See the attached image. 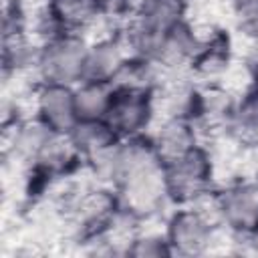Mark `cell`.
I'll use <instances>...</instances> for the list:
<instances>
[{
	"label": "cell",
	"mask_w": 258,
	"mask_h": 258,
	"mask_svg": "<svg viewBox=\"0 0 258 258\" xmlns=\"http://www.w3.org/2000/svg\"><path fill=\"white\" fill-rule=\"evenodd\" d=\"M163 234L169 242L173 256L194 258L214 252V248L226 236L206 204L171 206L163 216Z\"/></svg>",
	"instance_id": "1"
},
{
	"label": "cell",
	"mask_w": 258,
	"mask_h": 258,
	"mask_svg": "<svg viewBox=\"0 0 258 258\" xmlns=\"http://www.w3.org/2000/svg\"><path fill=\"white\" fill-rule=\"evenodd\" d=\"M163 167L171 206L206 204L218 187V159L208 141Z\"/></svg>",
	"instance_id": "2"
},
{
	"label": "cell",
	"mask_w": 258,
	"mask_h": 258,
	"mask_svg": "<svg viewBox=\"0 0 258 258\" xmlns=\"http://www.w3.org/2000/svg\"><path fill=\"white\" fill-rule=\"evenodd\" d=\"M89 36L77 32H58L38 42L32 71V83L77 85L85 77V58Z\"/></svg>",
	"instance_id": "3"
},
{
	"label": "cell",
	"mask_w": 258,
	"mask_h": 258,
	"mask_svg": "<svg viewBox=\"0 0 258 258\" xmlns=\"http://www.w3.org/2000/svg\"><path fill=\"white\" fill-rule=\"evenodd\" d=\"M208 206L230 240L242 238L258 224V175L218 183Z\"/></svg>",
	"instance_id": "4"
},
{
	"label": "cell",
	"mask_w": 258,
	"mask_h": 258,
	"mask_svg": "<svg viewBox=\"0 0 258 258\" xmlns=\"http://www.w3.org/2000/svg\"><path fill=\"white\" fill-rule=\"evenodd\" d=\"M159 117L155 91L115 87V95L105 121L119 139L143 137L151 131Z\"/></svg>",
	"instance_id": "5"
},
{
	"label": "cell",
	"mask_w": 258,
	"mask_h": 258,
	"mask_svg": "<svg viewBox=\"0 0 258 258\" xmlns=\"http://www.w3.org/2000/svg\"><path fill=\"white\" fill-rule=\"evenodd\" d=\"M236 62L232 32L224 26L210 24L204 28V38L198 54L189 64V75L200 85H226Z\"/></svg>",
	"instance_id": "6"
},
{
	"label": "cell",
	"mask_w": 258,
	"mask_h": 258,
	"mask_svg": "<svg viewBox=\"0 0 258 258\" xmlns=\"http://www.w3.org/2000/svg\"><path fill=\"white\" fill-rule=\"evenodd\" d=\"M30 113L44 123L50 131L69 135L79 123L75 101V87L60 83H32L30 87Z\"/></svg>",
	"instance_id": "7"
},
{
	"label": "cell",
	"mask_w": 258,
	"mask_h": 258,
	"mask_svg": "<svg viewBox=\"0 0 258 258\" xmlns=\"http://www.w3.org/2000/svg\"><path fill=\"white\" fill-rule=\"evenodd\" d=\"M131 52L119 32V28H107L89 36V48L85 58V79L103 81L115 85Z\"/></svg>",
	"instance_id": "8"
},
{
	"label": "cell",
	"mask_w": 258,
	"mask_h": 258,
	"mask_svg": "<svg viewBox=\"0 0 258 258\" xmlns=\"http://www.w3.org/2000/svg\"><path fill=\"white\" fill-rule=\"evenodd\" d=\"M42 8L58 32L93 36L107 28H115L105 18L97 0H44Z\"/></svg>",
	"instance_id": "9"
},
{
	"label": "cell",
	"mask_w": 258,
	"mask_h": 258,
	"mask_svg": "<svg viewBox=\"0 0 258 258\" xmlns=\"http://www.w3.org/2000/svg\"><path fill=\"white\" fill-rule=\"evenodd\" d=\"M149 143L163 163H169L206 141L200 125L185 117H157L147 133Z\"/></svg>",
	"instance_id": "10"
},
{
	"label": "cell",
	"mask_w": 258,
	"mask_h": 258,
	"mask_svg": "<svg viewBox=\"0 0 258 258\" xmlns=\"http://www.w3.org/2000/svg\"><path fill=\"white\" fill-rule=\"evenodd\" d=\"M222 137L248 151H258V95L248 87L234 93Z\"/></svg>",
	"instance_id": "11"
},
{
	"label": "cell",
	"mask_w": 258,
	"mask_h": 258,
	"mask_svg": "<svg viewBox=\"0 0 258 258\" xmlns=\"http://www.w3.org/2000/svg\"><path fill=\"white\" fill-rule=\"evenodd\" d=\"M194 0H135L127 20L151 30H167L191 18Z\"/></svg>",
	"instance_id": "12"
},
{
	"label": "cell",
	"mask_w": 258,
	"mask_h": 258,
	"mask_svg": "<svg viewBox=\"0 0 258 258\" xmlns=\"http://www.w3.org/2000/svg\"><path fill=\"white\" fill-rule=\"evenodd\" d=\"M67 137L83 165H89L119 141L117 133L105 119H79Z\"/></svg>",
	"instance_id": "13"
},
{
	"label": "cell",
	"mask_w": 258,
	"mask_h": 258,
	"mask_svg": "<svg viewBox=\"0 0 258 258\" xmlns=\"http://www.w3.org/2000/svg\"><path fill=\"white\" fill-rule=\"evenodd\" d=\"M115 95V85L103 81H81L75 85V101L81 119H105Z\"/></svg>",
	"instance_id": "14"
},
{
	"label": "cell",
	"mask_w": 258,
	"mask_h": 258,
	"mask_svg": "<svg viewBox=\"0 0 258 258\" xmlns=\"http://www.w3.org/2000/svg\"><path fill=\"white\" fill-rule=\"evenodd\" d=\"M123 256L131 258H167L173 256L169 242L163 234V228L153 230L147 228V224L139 226L125 242L123 246Z\"/></svg>",
	"instance_id": "15"
},
{
	"label": "cell",
	"mask_w": 258,
	"mask_h": 258,
	"mask_svg": "<svg viewBox=\"0 0 258 258\" xmlns=\"http://www.w3.org/2000/svg\"><path fill=\"white\" fill-rule=\"evenodd\" d=\"M230 22L246 42L258 40V0H226Z\"/></svg>",
	"instance_id": "16"
},
{
	"label": "cell",
	"mask_w": 258,
	"mask_h": 258,
	"mask_svg": "<svg viewBox=\"0 0 258 258\" xmlns=\"http://www.w3.org/2000/svg\"><path fill=\"white\" fill-rule=\"evenodd\" d=\"M105 18L115 26L119 28L133 12V6H135V0H97Z\"/></svg>",
	"instance_id": "17"
},
{
	"label": "cell",
	"mask_w": 258,
	"mask_h": 258,
	"mask_svg": "<svg viewBox=\"0 0 258 258\" xmlns=\"http://www.w3.org/2000/svg\"><path fill=\"white\" fill-rule=\"evenodd\" d=\"M242 69L246 75V85L250 91L258 95V40L246 42V50L242 56Z\"/></svg>",
	"instance_id": "18"
},
{
	"label": "cell",
	"mask_w": 258,
	"mask_h": 258,
	"mask_svg": "<svg viewBox=\"0 0 258 258\" xmlns=\"http://www.w3.org/2000/svg\"><path fill=\"white\" fill-rule=\"evenodd\" d=\"M232 242L242 244V248H244L246 252H250V254H258V224H256L250 232H246L242 238L232 240Z\"/></svg>",
	"instance_id": "19"
}]
</instances>
